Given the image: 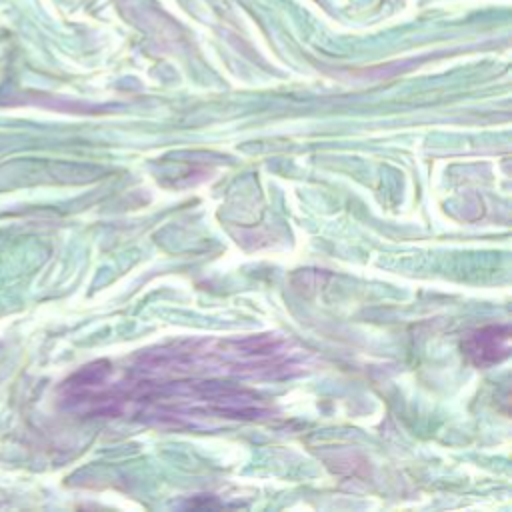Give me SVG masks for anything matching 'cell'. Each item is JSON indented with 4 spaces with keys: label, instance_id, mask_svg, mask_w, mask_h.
<instances>
[{
    "label": "cell",
    "instance_id": "6da1fadb",
    "mask_svg": "<svg viewBox=\"0 0 512 512\" xmlns=\"http://www.w3.org/2000/svg\"><path fill=\"white\" fill-rule=\"evenodd\" d=\"M510 330L508 326H488L472 332L464 340V352L476 366H490L508 356Z\"/></svg>",
    "mask_w": 512,
    "mask_h": 512
}]
</instances>
